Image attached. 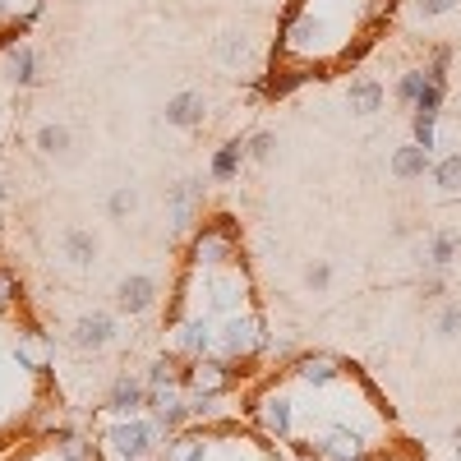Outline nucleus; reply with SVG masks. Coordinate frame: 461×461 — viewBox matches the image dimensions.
I'll use <instances>...</instances> for the list:
<instances>
[{
  "mask_svg": "<svg viewBox=\"0 0 461 461\" xmlns=\"http://www.w3.org/2000/svg\"><path fill=\"white\" fill-rule=\"evenodd\" d=\"M273 332L245 230L212 212L189 230L162 304V356L180 369L189 397H226L258 378Z\"/></svg>",
  "mask_w": 461,
  "mask_h": 461,
  "instance_id": "obj_1",
  "label": "nucleus"
},
{
  "mask_svg": "<svg viewBox=\"0 0 461 461\" xmlns=\"http://www.w3.org/2000/svg\"><path fill=\"white\" fill-rule=\"evenodd\" d=\"M240 415L291 461H425L365 365L300 351L245 383Z\"/></svg>",
  "mask_w": 461,
  "mask_h": 461,
  "instance_id": "obj_2",
  "label": "nucleus"
},
{
  "mask_svg": "<svg viewBox=\"0 0 461 461\" xmlns=\"http://www.w3.org/2000/svg\"><path fill=\"white\" fill-rule=\"evenodd\" d=\"M65 393L56 378V346L37 319L23 277L0 263V456L60 425Z\"/></svg>",
  "mask_w": 461,
  "mask_h": 461,
  "instance_id": "obj_3",
  "label": "nucleus"
},
{
  "mask_svg": "<svg viewBox=\"0 0 461 461\" xmlns=\"http://www.w3.org/2000/svg\"><path fill=\"white\" fill-rule=\"evenodd\" d=\"M393 10L397 0H291L282 14L273 69L282 60V69L300 74L304 84L332 79V69L356 65L378 42Z\"/></svg>",
  "mask_w": 461,
  "mask_h": 461,
  "instance_id": "obj_4",
  "label": "nucleus"
},
{
  "mask_svg": "<svg viewBox=\"0 0 461 461\" xmlns=\"http://www.w3.org/2000/svg\"><path fill=\"white\" fill-rule=\"evenodd\" d=\"M158 461H291L263 429H254L240 415H203L185 429L167 434Z\"/></svg>",
  "mask_w": 461,
  "mask_h": 461,
  "instance_id": "obj_5",
  "label": "nucleus"
},
{
  "mask_svg": "<svg viewBox=\"0 0 461 461\" xmlns=\"http://www.w3.org/2000/svg\"><path fill=\"white\" fill-rule=\"evenodd\" d=\"M5 461H106V452L93 434L51 425L42 434H32L28 443H19L14 452H5Z\"/></svg>",
  "mask_w": 461,
  "mask_h": 461,
  "instance_id": "obj_6",
  "label": "nucleus"
},
{
  "mask_svg": "<svg viewBox=\"0 0 461 461\" xmlns=\"http://www.w3.org/2000/svg\"><path fill=\"white\" fill-rule=\"evenodd\" d=\"M162 438H167V429H162L148 411H143V415H125V420H115V425L106 429V443H111L115 452H121L125 461H143V456H152Z\"/></svg>",
  "mask_w": 461,
  "mask_h": 461,
  "instance_id": "obj_7",
  "label": "nucleus"
},
{
  "mask_svg": "<svg viewBox=\"0 0 461 461\" xmlns=\"http://www.w3.org/2000/svg\"><path fill=\"white\" fill-rule=\"evenodd\" d=\"M158 300H162V282L158 277H152V273H130V277H121V286H115V314L139 319Z\"/></svg>",
  "mask_w": 461,
  "mask_h": 461,
  "instance_id": "obj_8",
  "label": "nucleus"
},
{
  "mask_svg": "<svg viewBox=\"0 0 461 461\" xmlns=\"http://www.w3.org/2000/svg\"><path fill=\"white\" fill-rule=\"evenodd\" d=\"M65 341H69L79 356H97V351H106V346L115 341V319L102 314V310H97V314H84L79 323L65 332Z\"/></svg>",
  "mask_w": 461,
  "mask_h": 461,
  "instance_id": "obj_9",
  "label": "nucleus"
},
{
  "mask_svg": "<svg viewBox=\"0 0 461 461\" xmlns=\"http://www.w3.org/2000/svg\"><path fill=\"white\" fill-rule=\"evenodd\" d=\"M212 56L226 65V69H236V74H245V69H254L258 65V51H254V32H245V28H226L217 42H212Z\"/></svg>",
  "mask_w": 461,
  "mask_h": 461,
  "instance_id": "obj_10",
  "label": "nucleus"
},
{
  "mask_svg": "<svg viewBox=\"0 0 461 461\" xmlns=\"http://www.w3.org/2000/svg\"><path fill=\"white\" fill-rule=\"evenodd\" d=\"M106 411L115 415V420H125V415H143L148 411V383L143 378H134V374H121L106 388Z\"/></svg>",
  "mask_w": 461,
  "mask_h": 461,
  "instance_id": "obj_11",
  "label": "nucleus"
},
{
  "mask_svg": "<svg viewBox=\"0 0 461 461\" xmlns=\"http://www.w3.org/2000/svg\"><path fill=\"white\" fill-rule=\"evenodd\" d=\"M162 115H167V125H176V130H199L208 121V97L199 88H180L176 97H167Z\"/></svg>",
  "mask_w": 461,
  "mask_h": 461,
  "instance_id": "obj_12",
  "label": "nucleus"
},
{
  "mask_svg": "<svg viewBox=\"0 0 461 461\" xmlns=\"http://www.w3.org/2000/svg\"><path fill=\"white\" fill-rule=\"evenodd\" d=\"M411 23L415 28H461V0H411Z\"/></svg>",
  "mask_w": 461,
  "mask_h": 461,
  "instance_id": "obj_13",
  "label": "nucleus"
},
{
  "mask_svg": "<svg viewBox=\"0 0 461 461\" xmlns=\"http://www.w3.org/2000/svg\"><path fill=\"white\" fill-rule=\"evenodd\" d=\"M167 203H171L176 226H194L199 212H203V180H176L167 189Z\"/></svg>",
  "mask_w": 461,
  "mask_h": 461,
  "instance_id": "obj_14",
  "label": "nucleus"
},
{
  "mask_svg": "<svg viewBox=\"0 0 461 461\" xmlns=\"http://www.w3.org/2000/svg\"><path fill=\"white\" fill-rule=\"evenodd\" d=\"M346 106H351V115H378L388 106V88H383L374 74H356V79L346 84Z\"/></svg>",
  "mask_w": 461,
  "mask_h": 461,
  "instance_id": "obj_15",
  "label": "nucleus"
},
{
  "mask_svg": "<svg viewBox=\"0 0 461 461\" xmlns=\"http://www.w3.org/2000/svg\"><path fill=\"white\" fill-rule=\"evenodd\" d=\"M429 171H434V152L420 148L415 139L393 152V176H397V180H425Z\"/></svg>",
  "mask_w": 461,
  "mask_h": 461,
  "instance_id": "obj_16",
  "label": "nucleus"
},
{
  "mask_svg": "<svg viewBox=\"0 0 461 461\" xmlns=\"http://www.w3.org/2000/svg\"><path fill=\"white\" fill-rule=\"evenodd\" d=\"M56 245H60V258L69 267H88L97 258V236H93V230H84V226H65Z\"/></svg>",
  "mask_w": 461,
  "mask_h": 461,
  "instance_id": "obj_17",
  "label": "nucleus"
},
{
  "mask_svg": "<svg viewBox=\"0 0 461 461\" xmlns=\"http://www.w3.org/2000/svg\"><path fill=\"white\" fill-rule=\"evenodd\" d=\"M249 158L245 152V139H226L217 152H212V167H208V176L217 180V185H226V180H236L240 176V162Z\"/></svg>",
  "mask_w": 461,
  "mask_h": 461,
  "instance_id": "obj_18",
  "label": "nucleus"
},
{
  "mask_svg": "<svg viewBox=\"0 0 461 461\" xmlns=\"http://www.w3.org/2000/svg\"><path fill=\"white\" fill-rule=\"evenodd\" d=\"M5 74H10V84H14V88H32V84H37V47H28V42L10 47V56H5Z\"/></svg>",
  "mask_w": 461,
  "mask_h": 461,
  "instance_id": "obj_19",
  "label": "nucleus"
},
{
  "mask_svg": "<svg viewBox=\"0 0 461 461\" xmlns=\"http://www.w3.org/2000/svg\"><path fill=\"white\" fill-rule=\"evenodd\" d=\"M456 254H461V236H456V230H434V236H429V249H425L429 267L447 273V267L456 263Z\"/></svg>",
  "mask_w": 461,
  "mask_h": 461,
  "instance_id": "obj_20",
  "label": "nucleus"
},
{
  "mask_svg": "<svg viewBox=\"0 0 461 461\" xmlns=\"http://www.w3.org/2000/svg\"><path fill=\"white\" fill-rule=\"evenodd\" d=\"M429 176H434V185L443 189V194H461V148L434 158V171Z\"/></svg>",
  "mask_w": 461,
  "mask_h": 461,
  "instance_id": "obj_21",
  "label": "nucleus"
},
{
  "mask_svg": "<svg viewBox=\"0 0 461 461\" xmlns=\"http://www.w3.org/2000/svg\"><path fill=\"white\" fill-rule=\"evenodd\" d=\"M69 143H74V134L65 125H42L37 130V152H42V158H65Z\"/></svg>",
  "mask_w": 461,
  "mask_h": 461,
  "instance_id": "obj_22",
  "label": "nucleus"
},
{
  "mask_svg": "<svg viewBox=\"0 0 461 461\" xmlns=\"http://www.w3.org/2000/svg\"><path fill=\"white\" fill-rule=\"evenodd\" d=\"M420 88H425V65L402 69V79H397V88H393V102L411 111V106H415V97H420Z\"/></svg>",
  "mask_w": 461,
  "mask_h": 461,
  "instance_id": "obj_23",
  "label": "nucleus"
},
{
  "mask_svg": "<svg viewBox=\"0 0 461 461\" xmlns=\"http://www.w3.org/2000/svg\"><path fill=\"white\" fill-rule=\"evenodd\" d=\"M134 208H139L134 185H115V189H111V199H106V217H111V221H125Z\"/></svg>",
  "mask_w": 461,
  "mask_h": 461,
  "instance_id": "obj_24",
  "label": "nucleus"
},
{
  "mask_svg": "<svg viewBox=\"0 0 461 461\" xmlns=\"http://www.w3.org/2000/svg\"><path fill=\"white\" fill-rule=\"evenodd\" d=\"M434 332H438V337H447V341H452V337H461V304H456V300H447L443 310H438Z\"/></svg>",
  "mask_w": 461,
  "mask_h": 461,
  "instance_id": "obj_25",
  "label": "nucleus"
},
{
  "mask_svg": "<svg viewBox=\"0 0 461 461\" xmlns=\"http://www.w3.org/2000/svg\"><path fill=\"white\" fill-rule=\"evenodd\" d=\"M273 148H277V134L273 130H258L254 139H245V152H249L254 162H267V158H273Z\"/></svg>",
  "mask_w": 461,
  "mask_h": 461,
  "instance_id": "obj_26",
  "label": "nucleus"
},
{
  "mask_svg": "<svg viewBox=\"0 0 461 461\" xmlns=\"http://www.w3.org/2000/svg\"><path fill=\"white\" fill-rule=\"evenodd\" d=\"M304 286H310V291H328L332 286V263H310V267H304Z\"/></svg>",
  "mask_w": 461,
  "mask_h": 461,
  "instance_id": "obj_27",
  "label": "nucleus"
},
{
  "mask_svg": "<svg viewBox=\"0 0 461 461\" xmlns=\"http://www.w3.org/2000/svg\"><path fill=\"white\" fill-rule=\"evenodd\" d=\"M443 295H447V282L443 277H429L425 282V300H443Z\"/></svg>",
  "mask_w": 461,
  "mask_h": 461,
  "instance_id": "obj_28",
  "label": "nucleus"
},
{
  "mask_svg": "<svg viewBox=\"0 0 461 461\" xmlns=\"http://www.w3.org/2000/svg\"><path fill=\"white\" fill-rule=\"evenodd\" d=\"M452 438H456V443H461V425H456V429H452Z\"/></svg>",
  "mask_w": 461,
  "mask_h": 461,
  "instance_id": "obj_29",
  "label": "nucleus"
},
{
  "mask_svg": "<svg viewBox=\"0 0 461 461\" xmlns=\"http://www.w3.org/2000/svg\"><path fill=\"white\" fill-rule=\"evenodd\" d=\"M456 461H461V443H456Z\"/></svg>",
  "mask_w": 461,
  "mask_h": 461,
  "instance_id": "obj_30",
  "label": "nucleus"
},
{
  "mask_svg": "<svg viewBox=\"0 0 461 461\" xmlns=\"http://www.w3.org/2000/svg\"><path fill=\"white\" fill-rule=\"evenodd\" d=\"M425 461H429V456H425Z\"/></svg>",
  "mask_w": 461,
  "mask_h": 461,
  "instance_id": "obj_31",
  "label": "nucleus"
}]
</instances>
